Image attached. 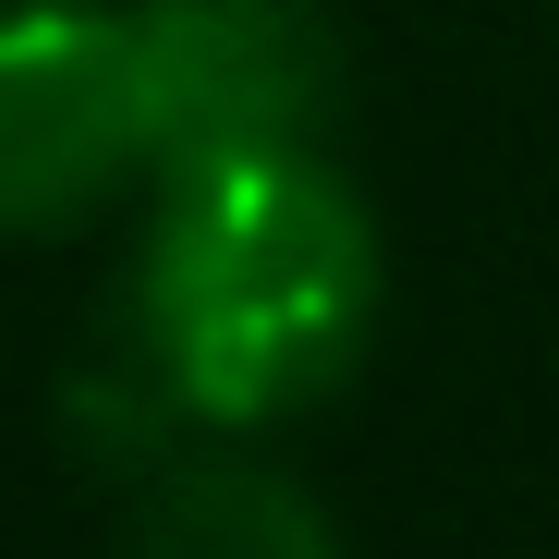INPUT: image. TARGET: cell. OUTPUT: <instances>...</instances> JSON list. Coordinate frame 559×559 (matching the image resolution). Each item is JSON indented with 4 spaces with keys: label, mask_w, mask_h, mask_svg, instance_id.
<instances>
[{
    "label": "cell",
    "mask_w": 559,
    "mask_h": 559,
    "mask_svg": "<svg viewBox=\"0 0 559 559\" xmlns=\"http://www.w3.org/2000/svg\"><path fill=\"white\" fill-rule=\"evenodd\" d=\"M390 267L378 219L329 158H231L158 182L134 255V365L182 426H293L317 414L378 341Z\"/></svg>",
    "instance_id": "1"
},
{
    "label": "cell",
    "mask_w": 559,
    "mask_h": 559,
    "mask_svg": "<svg viewBox=\"0 0 559 559\" xmlns=\"http://www.w3.org/2000/svg\"><path fill=\"white\" fill-rule=\"evenodd\" d=\"M158 182L231 158H317L341 110V13L329 0H134Z\"/></svg>",
    "instance_id": "2"
},
{
    "label": "cell",
    "mask_w": 559,
    "mask_h": 559,
    "mask_svg": "<svg viewBox=\"0 0 559 559\" xmlns=\"http://www.w3.org/2000/svg\"><path fill=\"white\" fill-rule=\"evenodd\" d=\"M134 170H158L134 13L0 0V231H73Z\"/></svg>",
    "instance_id": "3"
},
{
    "label": "cell",
    "mask_w": 559,
    "mask_h": 559,
    "mask_svg": "<svg viewBox=\"0 0 559 559\" xmlns=\"http://www.w3.org/2000/svg\"><path fill=\"white\" fill-rule=\"evenodd\" d=\"M122 559H341V523L280 462L195 450V462H158V487L134 499Z\"/></svg>",
    "instance_id": "4"
}]
</instances>
